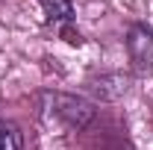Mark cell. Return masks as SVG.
<instances>
[{"mask_svg":"<svg viewBox=\"0 0 153 150\" xmlns=\"http://www.w3.org/2000/svg\"><path fill=\"white\" fill-rule=\"evenodd\" d=\"M41 9H44L47 21H53V24H68L74 18L71 0H41Z\"/></svg>","mask_w":153,"mask_h":150,"instance_id":"cell-3","label":"cell"},{"mask_svg":"<svg viewBox=\"0 0 153 150\" xmlns=\"http://www.w3.org/2000/svg\"><path fill=\"white\" fill-rule=\"evenodd\" d=\"M0 150H21V130L15 124L0 121Z\"/></svg>","mask_w":153,"mask_h":150,"instance_id":"cell-4","label":"cell"},{"mask_svg":"<svg viewBox=\"0 0 153 150\" xmlns=\"http://www.w3.org/2000/svg\"><path fill=\"white\" fill-rule=\"evenodd\" d=\"M127 50H130V59L135 62L138 71L153 74V27L133 24L127 33Z\"/></svg>","mask_w":153,"mask_h":150,"instance_id":"cell-2","label":"cell"},{"mask_svg":"<svg viewBox=\"0 0 153 150\" xmlns=\"http://www.w3.org/2000/svg\"><path fill=\"white\" fill-rule=\"evenodd\" d=\"M44 118L62 130H82L94 118V106L74 94H44Z\"/></svg>","mask_w":153,"mask_h":150,"instance_id":"cell-1","label":"cell"}]
</instances>
